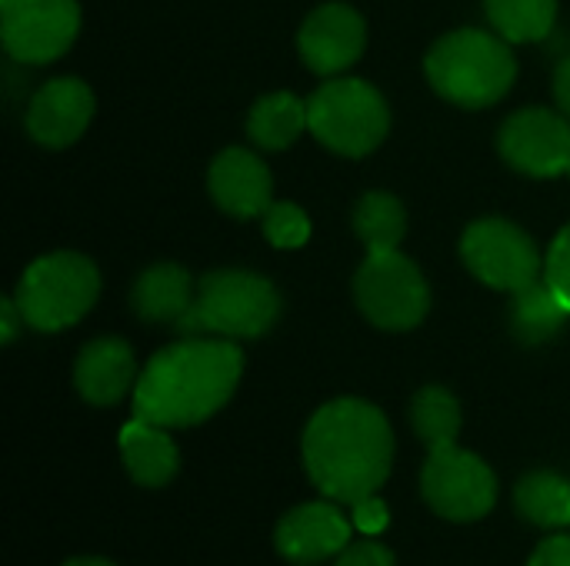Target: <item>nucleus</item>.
Instances as JSON below:
<instances>
[{
    "label": "nucleus",
    "instance_id": "5701e85b",
    "mask_svg": "<svg viewBox=\"0 0 570 566\" xmlns=\"http://www.w3.org/2000/svg\"><path fill=\"white\" fill-rule=\"evenodd\" d=\"M494 30L508 43L544 40L558 23V0H484Z\"/></svg>",
    "mask_w": 570,
    "mask_h": 566
},
{
    "label": "nucleus",
    "instance_id": "9b49d317",
    "mask_svg": "<svg viewBox=\"0 0 570 566\" xmlns=\"http://www.w3.org/2000/svg\"><path fill=\"white\" fill-rule=\"evenodd\" d=\"M501 157L528 177L570 170V120L548 107H524L501 127Z\"/></svg>",
    "mask_w": 570,
    "mask_h": 566
},
{
    "label": "nucleus",
    "instance_id": "423d86ee",
    "mask_svg": "<svg viewBox=\"0 0 570 566\" xmlns=\"http://www.w3.org/2000/svg\"><path fill=\"white\" fill-rule=\"evenodd\" d=\"M311 133L344 157H367L381 147L391 127V110L381 90L357 77H334L307 100Z\"/></svg>",
    "mask_w": 570,
    "mask_h": 566
},
{
    "label": "nucleus",
    "instance_id": "bb28decb",
    "mask_svg": "<svg viewBox=\"0 0 570 566\" xmlns=\"http://www.w3.org/2000/svg\"><path fill=\"white\" fill-rule=\"evenodd\" d=\"M351 524L364 534V537H377L387 530L391 524V510L381 497H364L357 504H351Z\"/></svg>",
    "mask_w": 570,
    "mask_h": 566
},
{
    "label": "nucleus",
    "instance_id": "4468645a",
    "mask_svg": "<svg viewBox=\"0 0 570 566\" xmlns=\"http://www.w3.org/2000/svg\"><path fill=\"white\" fill-rule=\"evenodd\" d=\"M94 117V93L77 77L47 80L27 110V130L43 147H70Z\"/></svg>",
    "mask_w": 570,
    "mask_h": 566
},
{
    "label": "nucleus",
    "instance_id": "ddd939ff",
    "mask_svg": "<svg viewBox=\"0 0 570 566\" xmlns=\"http://www.w3.org/2000/svg\"><path fill=\"white\" fill-rule=\"evenodd\" d=\"M274 544L291 564H321L327 557H337L351 544V524L341 514L337 500L301 504L281 517Z\"/></svg>",
    "mask_w": 570,
    "mask_h": 566
},
{
    "label": "nucleus",
    "instance_id": "9d476101",
    "mask_svg": "<svg viewBox=\"0 0 570 566\" xmlns=\"http://www.w3.org/2000/svg\"><path fill=\"white\" fill-rule=\"evenodd\" d=\"M80 30L77 0H0V37L13 60H57Z\"/></svg>",
    "mask_w": 570,
    "mask_h": 566
},
{
    "label": "nucleus",
    "instance_id": "473e14b6",
    "mask_svg": "<svg viewBox=\"0 0 570 566\" xmlns=\"http://www.w3.org/2000/svg\"><path fill=\"white\" fill-rule=\"evenodd\" d=\"M568 173H570V170H568Z\"/></svg>",
    "mask_w": 570,
    "mask_h": 566
},
{
    "label": "nucleus",
    "instance_id": "6ab92c4d",
    "mask_svg": "<svg viewBox=\"0 0 570 566\" xmlns=\"http://www.w3.org/2000/svg\"><path fill=\"white\" fill-rule=\"evenodd\" d=\"M304 130H311L307 100H301V97H294L287 90L267 93V97H261L250 107L247 133L264 150H284V147H291Z\"/></svg>",
    "mask_w": 570,
    "mask_h": 566
},
{
    "label": "nucleus",
    "instance_id": "2eb2a0df",
    "mask_svg": "<svg viewBox=\"0 0 570 566\" xmlns=\"http://www.w3.org/2000/svg\"><path fill=\"white\" fill-rule=\"evenodd\" d=\"M207 187L214 203L230 214V217H264V210L271 207V170L267 163L244 150V147H230L220 157H214L210 173H207Z\"/></svg>",
    "mask_w": 570,
    "mask_h": 566
},
{
    "label": "nucleus",
    "instance_id": "2f4dec72",
    "mask_svg": "<svg viewBox=\"0 0 570 566\" xmlns=\"http://www.w3.org/2000/svg\"><path fill=\"white\" fill-rule=\"evenodd\" d=\"M63 566H114L110 560H104V557H77V560H67Z\"/></svg>",
    "mask_w": 570,
    "mask_h": 566
},
{
    "label": "nucleus",
    "instance_id": "7ed1b4c3",
    "mask_svg": "<svg viewBox=\"0 0 570 566\" xmlns=\"http://www.w3.org/2000/svg\"><path fill=\"white\" fill-rule=\"evenodd\" d=\"M424 70L444 100L481 110L508 97L518 77V60L501 33L464 27L431 47Z\"/></svg>",
    "mask_w": 570,
    "mask_h": 566
},
{
    "label": "nucleus",
    "instance_id": "b1692460",
    "mask_svg": "<svg viewBox=\"0 0 570 566\" xmlns=\"http://www.w3.org/2000/svg\"><path fill=\"white\" fill-rule=\"evenodd\" d=\"M411 424L428 450L451 447L461 434V404L444 387H424L411 404Z\"/></svg>",
    "mask_w": 570,
    "mask_h": 566
},
{
    "label": "nucleus",
    "instance_id": "4be33fe9",
    "mask_svg": "<svg viewBox=\"0 0 570 566\" xmlns=\"http://www.w3.org/2000/svg\"><path fill=\"white\" fill-rule=\"evenodd\" d=\"M354 230L364 240L367 254L397 250V244L404 240V230H407V217H404L401 200L384 193V190L364 193L354 207Z\"/></svg>",
    "mask_w": 570,
    "mask_h": 566
},
{
    "label": "nucleus",
    "instance_id": "0eeeda50",
    "mask_svg": "<svg viewBox=\"0 0 570 566\" xmlns=\"http://www.w3.org/2000/svg\"><path fill=\"white\" fill-rule=\"evenodd\" d=\"M354 297L364 317L384 330H411L428 317L431 307L424 274L401 250L367 254L354 277Z\"/></svg>",
    "mask_w": 570,
    "mask_h": 566
},
{
    "label": "nucleus",
    "instance_id": "a878e982",
    "mask_svg": "<svg viewBox=\"0 0 570 566\" xmlns=\"http://www.w3.org/2000/svg\"><path fill=\"white\" fill-rule=\"evenodd\" d=\"M544 280L558 294V300L570 310V224L554 237L548 260H544Z\"/></svg>",
    "mask_w": 570,
    "mask_h": 566
},
{
    "label": "nucleus",
    "instance_id": "f3484780",
    "mask_svg": "<svg viewBox=\"0 0 570 566\" xmlns=\"http://www.w3.org/2000/svg\"><path fill=\"white\" fill-rule=\"evenodd\" d=\"M120 457H124L130 480L140 487H164L174 480V474L180 467V454H177V444L170 440L167 427L147 424L140 417H134L120 430Z\"/></svg>",
    "mask_w": 570,
    "mask_h": 566
},
{
    "label": "nucleus",
    "instance_id": "6e6552de",
    "mask_svg": "<svg viewBox=\"0 0 570 566\" xmlns=\"http://www.w3.org/2000/svg\"><path fill=\"white\" fill-rule=\"evenodd\" d=\"M421 494L444 520L471 524L494 510L498 477L478 454L451 444L428 450V464L421 470Z\"/></svg>",
    "mask_w": 570,
    "mask_h": 566
},
{
    "label": "nucleus",
    "instance_id": "dca6fc26",
    "mask_svg": "<svg viewBox=\"0 0 570 566\" xmlns=\"http://www.w3.org/2000/svg\"><path fill=\"white\" fill-rule=\"evenodd\" d=\"M137 377L140 374L134 350L120 337L90 340L73 364V387L94 407L120 404L130 394V387H137Z\"/></svg>",
    "mask_w": 570,
    "mask_h": 566
},
{
    "label": "nucleus",
    "instance_id": "c756f323",
    "mask_svg": "<svg viewBox=\"0 0 570 566\" xmlns=\"http://www.w3.org/2000/svg\"><path fill=\"white\" fill-rule=\"evenodd\" d=\"M20 324H27V320H23V314H20L17 300H13V297H7V300L0 304V340H3V344H13V337H17Z\"/></svg>",
    "mask_w": 570,
    "mask_h": 566
},
{
    "label": "nucleus",
    "instance_id": "39448f33",
    "mask_svg": "<svg viewBox=\"0 0 570 566\" xmlns=\"http://www.w3.org/2000/svg\"><path fill=\"white\" fill-rule=\"evenodd\" d=\"M100 294L97 267L80 254H47L33 260L13 294L27 327L40 334H57L73 327Z\"/></svg>",
    "mask_w": 570,
    "mask_h": 566
},
{
    "label": "nucleus",
    "instance_id": "c85d7f7f",
    "mask_svg": "<svg viewBox=\"0 0 570 566\" xmlns=\"http://www.w3.org/2000/svg\"><path fill=\"white\" fill-rule=\"evenodd\" d=\"M528 566H570V537L558 534V537H548L534 557L528 560Z\"/></svg>",
    "mask_w": 570,
    "mask_h": 566
},
{
    "label": "nucleus",
    "instance_id": "412c9836",
    "mask_svg": "<svg viewBox=\"0 0 570 566\" xmlns=\"http://www.w3.org/2000/svg\"><path fill=\"white\" fill-rule=\"evenodd\" d=\"M518 514L541 527V530H561L570 527V480L551 470H534L521 477L514 490Z\"/></svg>",
    "mask_w": 570,
    "mask_h": 566
},
{
    "label": "nucleus",
    "instance_id": "a211bd4d",
    "mask_svg": "<svg viewBox=\"0 0 570 566\" xmlns=\"http://www.w3.org/2000/svg\"><path fill=\"white\" fill-rule=\"evenodd\" d=\"M197 297V287L190 280V274L177 264H154L147 267L130 294V304L137 310L140 320L147 324H180L184 314L190 310Z\"/></svg>",
    "mask_w": 570,
    "mask_h": 566
},
{
    "label": "nucleus",
    "instance_id": "f8f14e48",
    "mask_svg": "<svg viewBox=\"0 0 570 566\" xmlns=\"http://www.w3.org/2000/svg\"><path fill=\"white\" fill-rule=\"evenodd\" d=\"M367 27L364 17L347 3H324L317 7L297 37L304 63L321 77H337L354 67L364 53Z\"/></svg>",
    "mask_w": 570,
    "mask_h": 566
},
{
    "label": "nucleus",
    "instance_id": "7c9ffc66",
    "mask_svg": "<svg viewBox=\"0 0 570 566\" xmlns=\"http://www.w3.org/2000/svg\"><path fill=\"white\" fill-rule=\"evenodd\" d=\"M554 97H558L561 113L570 120V57L561 60V67H558V73H554Z\"/></svg>",
    "mask_w": 570,
    "mask_h": 566
},
{
    "label": "nucleus",
    "instance_id": "f03ea898",
    "mask_svg": "<svg viewBox=\"0 0 570 566\" xmlns=\"http://www.w3.org/2000/svg\"><path fill=\"white\" fill-rule=\"evenodd\" d=\"M244 357L230 340L187 337L150 357L134 387V417L157 427H197L237 390Z\"/></svg>",
    "mask_w": 570,
    "mask_h": 566
},
{
    "label": "nucleus",
    "instance_id": "20e7f679",
    "mask_svg": "<svg viewBox=\"0 0 570 566\" xmlns=\"http://www.w3.org/2000/svg\"><path fill=\"white\" fill-rule=\"evenodd\" d=\"M281 317V294L267 277L250 270H210L197 284V297L177 330L184 337L254 340Z\"/></svg>",
    "mask_w": 570,
    "mask_h": 566
},
{
    "label": "nucleus",
    "instance_id": "393cba45",
    "mask_svg": "<svg viewBox=\"0 0 570 566\" xmlns=\"http://www.w3.org/2000/svg\"><path fill=\"white\" fill-rule=\"evenodd\" d=\"M264 234L277 250H297L311 240V220L297 203H271L264 210Z\"/></svg>",
    "mask_w": 570,
    "mask_h": 566
},
{
    "label": "nucleus",
    "instance_id": "aec40b11",
    "mask_svg": "<svg viewBox=\"0 0 570 566\" xmlns=\"http://www.w3.org/2000/svg\"><path fill=\"white\" fill-rule=\"evenodd\" d=\"M511 297H514L511 300V330L518 334L521 344H531V347L548 344L570 320V310L558 300V294L551 290V284L544 277Z\"/></svg>",
    "mask_w": 570,
    "mask_h": 566
},
{
    "label": "nucleus",
    "instance_id": "f257e3e1",
    "mask_svg": "<svg viewBox=\"0 0 570 566\" xmlns=\"http://www.w3.org/2000/svg\"><path fill=\"white\" fill-rule=\"evenodd\" d=\"M394 430L387 417L357 397L324 404L304 430V467L311 484L337 504L374 497L391 477Z\"/></svg>",
    "mask_w": 570,
    "mask_h": 566
},
{
    "label": "nucleus",
    "instance_id": "1a4fd4ad",
    "mask_svg": "<svg viewBox=\"0 0 570 566\" xmlns=\"http://www.w3.org/2000/svg\"><path fill=\"white\" fill-rule=\"evenodd\" d=\"M461 257L481 284L504 290V294H518L528 284L544 277L541 254H538L534 240L521 227H514L511 220H501V217L474 220L464 230Z\"/></svg>",
    "mask_w": 570,
    "mask_h": 566
},
{
    "label": "nucleus",
    "instance_id": "cd10ccee",
    "mask_svg": "<svg viewBox=\"0 0 570 566\" xmlns=\"http://www.w3.org/2000/svg\"><path fill=\"white\" fill-rule=\"evenodd\" d=\"M334 566H394V554L371 537V540H361V544H347L337 554Z\"/></svg>",
    "mask_w": 570,
    "mask_h": 566
}]
</instances>
